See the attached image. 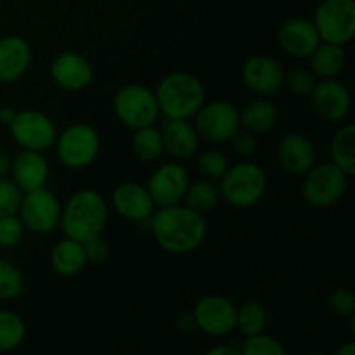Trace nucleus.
<instances>
[{
  "label": "nucleus",
  "mask_w": 355,
  "mask_h": 355,
  "mask_svg": "<svg viewBox=\"0 0 355 355\" xmlns=\"http://www.w3.org/2000/svg\"><path fill=\"white\" fill-rule=\"evenodd\" d=\"M234 148V151L241 156H252L253 153L259 149V141H257V135L252 132L245 130V128H239L232 139L229 141Z\"/></svg>",
  "instance_id": "39"
},
{
  "label": "nucleus",
  "mask_w": 355,
  "mask_h": 355,
  "mask_svg": "<svg viewBox=\"0 0 355 355\" xmlns=\"http://www.w3.org/2000/svg\"><path fill=\"white\" fill-rule=\"evenodd\" d=\"M239 349H236V347H231V345H218V347H214V349L208 350V355H239Z\"/></svg>",
  "instance_id": "41"
},
{
  "label": "nucleus",
  "mask_w": 355,
  "mask_h": 355,
  "mask_svg": "<svg viewBox=\"0 0 355 355\" xmlns=\"http://www.w3.org/2000/svg\"><path fill=\"white\" fill-rule=\"evenodd\" d=\"M83 248H85L87 260L92 263L106 262L107 257H110V245H107L106 239L103 238V234L87 239V241L83 243Z\"/></svg>",
  "instance_id": "38"
},
{
  "label": "nucleus",
  "mask_w": 355,
  "mask_h": 355,
  "mask_svg": "<svg viewBox=\"0 0 355 355\" xmlns=\"http://www.w3.org/2000/svg\"><path fill=\"white\" fill-rule=\"evenodd\" d=\"M61 210V201L51 189L44 186L23 193L17 215H19L24 229L37 232V234H49L59 227Z\"/></svg>",
  "instance_id": "9"
},
{
  "label": "nucleus",
  "mask_w": 355,
  "mask_h": 355,
  "mask_svg": "<svg viewBox=\"0 0 355 355\" xmlns=\"http://www.w3.org/2000/svg\"><path fill=\"white\" fill-rule=\"evenodd\" d=\"M111 205L120 217L130 222L149 220L156 210L148 187L139 182H123L114 187Z\"/></svg>",
  "instance_id": "17"
},
{
  "label": "nucleus",
  "mask_w": 355,
  "mask_h": 355,
  "mask_svg": "<svg viewBox=\"0 0 355 355\" xmlns=\"http://www.w3.org/2000/svg\"><path fill=\"white\" fill-rule=\"evenodd\" d=\"M277 40H279L281 49L288 55L297 59L309 58L314 52V49L321 44V37H319L314 23L307 17L288 19L281 26Z\"/></svg>",
  "instance_id": "18"
},
{
  "label": "nucleus",
  "mask_w": 355,
  "mask_h": 355,
  "mask_svg": "<svg viewBox=\"0 0 355 355\" xmlns=\"http://www.w3.org/2000/svg\"><path fill=\"white\" fill-rule=\"evenodd\" d=\"M24 225L19 215L0 217V248H14L23 239Z\"/></svg>",
  "instance_id": "35"
},
{
  "label": "nucleus",
  "mask_w": 355,
  "mask_h": 355,
  "mask_svg": "<svg viewBox=\"0 0 355 355\" xmlns=\"http://www.w3.org/2000/svg\"><path fill=\"white\" fill-rule=\"evenodd\" d=\"M54 144L59 162L71 170L90 166L101 151L99 132L89 123H73L58 132Z\"/></svg>",
  "instance_id": "5"
},
{
  "label": "nucleus",
  "mask_w": 355,
  "mask_h": 355,
  "mask_svg": "<svg viewBox=\"0 0 355 355\" xmlns=\"http://www.w3.org/2000/svg\"><path fill=\"white\" fill-rule=\"evenodd\" d=\"M309 59H311V71L314 73L315 78H335L342 73L347 55L343 45L321 42L309 55Z\"/></svg>",
  "instance_id": "24"
},
{
  "label": "nucleus",
  "mask_w": 355,
  "mask_h": 355,
  "mask_svg": "<svg viewBox=\"0 0 355 355\" xmlns=\"http://www.w3.org/2000/svg\"><path fill=\"white\" fill-rule=\"evenodd\" d=\"M196 329L205 335L222 338L236 329V305L222 295H207L193 309Z\"/></svg>",
  "instance_id": "12"
},
{
  "label": "nucleus",
  "mask_w": 355,
  "mask_h": 355,
  "mask_svg": "<svg viewBox=\"0 0 355 355\" xmlns=\"http://www.w3.org/2000/svg\"><path fill=\"white\" fill-rule=\"evenodd\" d=\"M132 149H134L135 156L141 158L142 162H155V159H158L165 153V149H163L162 130L156 128L155 125L134 130Z\"/></svg>",
  "instance_id": "29"
},
{
  "label": "nucleus",
  "mask_w": 355,
  "mask_h": 355,
  "mask_svg": "<svg viewBox=\"0 0 355 355\" xmlns=\"http://www.w3.org/2000/svg\"><path fill=\"white\" fill-rule=\"evenodd\" d=\"M269 324V311L259 300H248L236 309V329L243 336H252L266 331Z\"/></svg>",
  "instance_id": "27"
},
{
  "label": "nucleus",
  "mask_w": 355,
  "mask_h": 355,
  "mask_svg": "<svg viewBox=\"0 0 355 355\" xmlns=\"http://www.w3.org/2000/svg\"><path fill=\"white\" fill-rule=\"evenodd\" d=\"M331 312L338 318H349L355 312V297L349 288H336L328 298Z\"/></svg>",
  "instance_id": "37"
},
{
  "label": "nucleus",
  "mask_w": 355,
  "mask_h": 355,
  "mask_svg": "<svg viewBox=\"0 0 355 355\" xmlns=\"http://www.w3.org/2000/svg\"><path fill=\"white\" fill-rule=\"evenodd\" d=\"M218 200H220V193H218V187L215 186L214 180L203 179L189 184L182 203L191 210L205 215L217 207Z\"/></svg>",
  "instance_id": "28"
},
{
  "label": "nucleus",
  "mask_w": 355,
  "mask_h": 355,
  "mask_svg": "<svg viewBox=\"0 0 355 355\" xmlns=\"http://www.w3.org/2000/svg\"><path fill=\"white\" fill-rule=\"evenodd\" d=\"M110 217V208L103 194L96 189H80L69 198L61 210V222L66 238L85 243L103 234Z\"/></svg>",
  "instance_id": "2"
},
{
  "label": "nucleus",
  "mask_w": 355,
  "mask_h": 355,
  "mask_svg": "<svg viewBox=\"0 0 355 355\" xmlns=\"http://www.w3.org/2000/svg\"><path fill=\"white\" fill-rule=\"evenodd\" d=\"M24 279L12 262L0 260V300H12L23 291Z\"/></svg>",
  "instance_id": "32"
},
{
  "label": "nucleus",
  "mask_w": 355,
  "mask_h": 355,
  "mask_svg": "<svg viewBox=\"0 0 355 355\" xmlns=\"http://www.w3.org/2000/svg\"><path fill=\"white\" fill-rule=\"evenodd\" d=\"M87 255L83 243L76 239L64 238L51 252V267L54 272L61 277H73L83 270L87 266Z\"/></svg>",
  "instance_id": "23"
},
{
  "label": "nucleus",
  "mask_w": 355,
  "mask_h": 355,
  "mask_svg": "<svg viewBox=\"0 0 355 355\" xmlns=\"http://www.w3.org/2000/svg\"><path fill=\"white\" fill-rule=\"evenodd\" d=\"M159 114L168 120H189L205 104V85L196 75L175 71L163 76L155 90Z\"/></svg>",
  "instance_id": "3"
},
{
  "label": "nucleus",
  "mask_w": 355,
  "mask_h": 355,
  "mask_svg": "<svg viewBox=\"0 0 355 355\" xmlns=\"http://www.w3.org/2000/svg\"><path fill=\"white\" fill-rule=\"evenodd\" d=\"M239 352L245 355H284L286 349L276 336L267 335L266 331H262L257 333V335L246 336Z\"/></svg>",
  "instance_id": "31"
},
{
  "label": "nucleus",
  "mask_w": 355,
  "mask_h": 355,
  "mask_svg": "<svg viewBox=\"0 0 355 355\" xmlns=\"http://www.w3.org/2000/svg\"><path fill=\"white\" fill-rule=\"evenodd\" d=\"M239 121H241V128L252 134H266L276 125L277 110L267 99H255L246 104L243 111H239Z\"/></svg>",
  "instance_id": "25"
},
{
  "label": "nucleus",
  "mask_w": 355,
  "mask_h": 355,
  "mask_svg": "<svg viewBox=\"0 0 355 355\" xmlns=\"http://www.w3.org/2000/svg\"><path fill=\"white\" fill-rule=\"evenodd\" d=\"M302 184V196L312 208H329L338 203L349 186V175L333 162L314 165Z\"/></svg>",
  "instance_id": "7"
},
{
  "label": "nucleus",
  "mask_w": 355,
  "mask_h": 355,
  "mask_svg": "<svg viewBox=\"0 0 355 355\" xmlns=\"http://www.w3.org/2000/svg\"><path fill=\"white\" fill-rule=\"evenodd\" d=\"M10 135L21 149L44 153L54 146L58 128L49 114L37 110L17 111L9 125Z\"/></svg>",
  "instance_id": "11"
},
{
  "label": "nucleus",
  "mask_w": 355,
  "mask_h": 355,
  "mask_svg": "<svg viewBox=\"0 0 355 355\" xmlns=\"http://www.w3.org/2000/svg\"><path fill=\"white\" fill-rule=\"evenodd\" d=\"M338 355H355V342H347L345 345H342L338 349V352H336Z\"/></svg>",
  "instance_id": "43"
},
{
  "label": "nucleus",
  "mask_w": 355,
  "mask_h": 355,
  "mask_svg": "<svg viewBox=\"0 0 355 355\" xmlns=\"http://www.w3.org/2000/svg\"><path fill=\"white\" fill-rule=\"evenodd\" d=\"M267 191V173L260 165L243 162L225 170L218 180V193L234 208H252L262 201Z\"/></svg>",
  "instance_id": "4"
},
{
  "label": "nucleus",
  "mask_w": 355,
  "mask_h": 355,
  "mask_svg": "<svg viewBox=\"0 0 355 355\" xmlns=\"http://www.w3.org/2000/svg\"><path fill=\"white\" fill-rule=\"evenodd\" d=\"M31 47L19 35L0 38V82L14 83L26 75L31 64Z\"/></svg>",
  "instance_id": "19"
},
{
  "label": "nucleus",
  "mask_w": 355,
  "mask_h": 355,
  "mask_svg": "<svg viewBox=\"0 0 355 355\" xmlns=\"http://www.w3.org/2000/svg\"><path fill=\"white\" fill-rule=\"evenodd\" d=\"M284 82L288 83V89L295 94V96L307 97L311 96L312 89L315 87V76L312 71H307L304 68H295L284 76Z\"/></svg>",
  "instance_id": "36"
},
{
  "label": "nucleus",
  "mask_w": 355,
  "mask_h": 355,
  "mask_svg": "<svg viewBox=\"0 0 355 355\" xmlns=\"http://www.w3.org/2000/svg\"><path fill=\"white\" fill-rule=\"evenodd\" d=\"M198 172L208 180H220V177L224 175L225 170L229 168V162L220 151L217 149H208L200 155L196 162Z\"/></svg>",
  "instance_id": "33"
},
{
  "label": "nucleus",
  "mask_w": 355,
  "mask_h": 355,
  "mask_svg": "<svg viewBox=\"0 0 355 355\" xmlns=\"http://www.w3.org/2000/svg\"><path fill=\"white\" fill-rule=\"evenodd\" d=\"M10 163H12V158L3 149H0V177L9 175Z\"/></svg>",
  "instance_id": "40"
},
{
  "label": "nucleus",
  "mask_w": 355,
  "mask_h": 355,
  "mask_svg": "<svg viewBox=\"0 0 355 355\" xmlns=\"http://www.w3.org/2000/svg\"><path fill=\"white\" fill-rule=\"evenodd\" d=\"M149 220L158 246L172 255L194 252L207 239L208 224L205 215L191 210L182 203L158 208Z\"/></svg>",
  "instance_id": "1"
},
{
  "label": "nucleus",
  "mask_w": 355,
  "mask_h": 355,
  "mask_svg": "<svg viewBox=\"0 0 355 355\" xmlns=\"http://www.w3.org/2000/svg\"><path fill=\"white\" fill-rule=\"evenodd\" d=\"M194 128L203 141L214 144L229 142L241 128L238 107L225 101L203 104L194 114Z\"/></svg>",
  "instance_id": "10"
},
{
  "label": "nucleus",
  "mask_w": 355,
  "mask_h": 355,
  "mask_svg": "<svg viewBox=\"0 0 355 355\" xmlns=\"http://www.w3.org/2000/svg\"><path fill=\"white\" fill-rule=\"evenodd\" d=\"M331 162L349 177L355 175V127L345 125L331 141Z\"/></svg>",
  "instance_id": "26"
},
{
  "label": "nucleus",
  "mask_w": 355,
  "mask_h": 355,
  "mask_svg": "<svg viewBox=\"0 0 355 355\" xmlns=\"http://www.w3.org/2000/svg\"><path fill=\"white\" fill-rule=\"evenodd\" d=\"M281 166L293 175H304L315 165V148L309 137L298 132L284 135L277 148Z\"/></svg>",
  "instance_id": "21"
},
{
  "label": "nucleus",
  "mask_w": 355,
  "mask_h": 355,
  "mask_svg": "<svg viewBox=\"0 0 355 355\" xmlns=\"http://www.w3.org/2000/svg\"><path fill=\"white\" fill-rule=\"evenodd\" d=\"M113 111L118 120L132 130L155 125L159 118L155 90L141 83H128L118 89L113 97Z\"/></svg>",
  "instance_id": "6"
},
{
  "label": "nucleus",
  "mask_w": 355,
  "mask_h": 355,
  "mask_svg": "<svg viewBox=\"0 0 355 355\" xmlns=\"http://www.w3.org/2000/svg\"><path fill=\"white\" fill-rule=\"evenodd\" d=\"M163 149L175 159H187L198 151L200 135L193 123L187 120H168L162 128Z\"/></svg>",
  "instance_id": "22"
},
{
  "label": "nucleus",
  "mask_w": 355,
  "mask_h": 355,
  "mask_svg": "<svg viewBox=\"0 0 355 355\" xmlns=\"http://www.w3.org/2000/svg\"><path fill=\"white\" fill-rule=\"evenodd\" d=\"M16 113L17 111L14 110V107H10V106L2 107V110H0V123L6 125V127H9L10 121H12L14 116H16Z\"/></svg>",
  "instance_id": "42"
},
{
  "label": "nucleus",
  "mask_w": 355,
  "mask_h": 355,
  "mask_svg": "<svg viewBox=\"0 0 355 355\" xmlns=\"http://www.w3.org/2000/svg\"><path fill=\"white\" fill-rule=\"evenodd\" d=\"M241 76L245 85L260 97L274 96L284 85V69L270 55H252L243 64Z\"/></svg>",
  "instance_id": "15"
},
{
  "label": "nucleus",
  "mask_w": 355,
  "mask_h": 355,
  "mask_svg": "<svg viewBox=\"0 0 355 355\" xmlns=\"http://www.w3.org/2000/svg\"><path fill=\"white\" fill-rule=\"evenodd\" d=\"M21 200H23V191L16 186V182L7 177H0V217L17 215Z\"/></svg>",
  "instance_id": "34"
},
{
  "label": "nucleus",
  "mask_w": 355,
  "mask_h": 355,
  "mask_svg": "<svg viewBox=\"0 0 355 355\" xmlns=\"http://www.w3.org/2000/svg\"><path fill=\"white\" fill-rule=\"evenodd\" d=\"M49 163L44 155L30 149H21L10 163V175L23 193L44 187L49 180Z\"/></svg>",
  "instance_id": "20"
},
{
  "label": "nucleus",
  "mask_w": 355,
  "mask_h": 355,
  "mask_svg": "<svg viewBox=\"0 0 355 355\" xmlns=\"http://www.w3.org/2000/svg\"><path fill=\"white\" fill-rule=\"evenodd\" d=\"M312 107L322 120L338 123L345 120L352 107V96L347 85L335 78H322L311 92Z\"/></svg>",
  "instance_id": "14"
},
{
  "label": "nucleus",
  "mask_w": 355,
  "mask_h": 355,
  "mask_svg": "<svg viewBox=\"0 0 355 355\" xmlns=\"http://www.w3.org/2000/svg\"><path fill=\"white\" fill-rule=\"evenodd\" d=\"M26 338V322L12 311H0V352H12Z\"/></svg>",
  "instance_id": "30"
},
{
  "label": "nucleus",
  "mask_w": 355,
  "mask_h": 355,
  "mask_svg": "<svg viewBox=\"0 0 355 355\" xmlns=\"http://www.w3.org/2000/svg\"><path fill=\"white\" fill-rule=\"evenodd\" d=\"M189 173L180 163L168 162L159 165L148 180V191L156 208L172 207L184 201L189 187Z\"/></svg>",
  "instance_id": "13"
},
{
  "label": "nucleus",
  "mask_w": 355,
  "mask_h": 355,
  "mask_svg": "<svg viewBox=\"0 0 355 355\" xmlns=\"http://www.w3.org/2000/svg\"><path fill=\"white\" fill-rule=\"evenodd\" d=\"M51 76L55 85L68 92L85 90L94 80V68L85 55L78 52H61L51 64Z\"/></svg>",
  "instance_id": "16"
},
{
  "label": "nucleus",
  "mask_w": 355,
  "mask_h": 355,
  "mask_svg": "<svg viewBox=\"0 0 355 355\" xmlns=\"http://www.w3.org/2000/svg\"><path fill=\"white\" fill-rule=\"evenodd\" d=\"M315 30L321 42L347 45L355 37L354 0H322L314 14Z\"/></svg>",
  "instance_id": "8"
}]
</instances>
